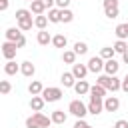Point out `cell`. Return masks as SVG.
<instances>
[{
	"mask_svg": "<svg viewBox=\"0 0 128 128\" xmlns=\"http://www.w3.org/2000/svg\"><path fill=\"white\" fill-rule=\"evenodd\" d=\"M74 52H76L78 56H84V54H88V44H86V42H80V40H78V42L74 44Z\"/></svg>",
	"mask_w": 128,
	"mask_h": 128,
	"instance_id": "obj_30",
	"label": "cell"
},
{
	"mask_svg": "<svg viewBox=\"0 0 128 128\" xmlns=\"http://www.w3.org/2000/svg\"><path fill=\"white\" fill-rule=\"evenodd\" d=\"M46 10H48V8H46V4H44L42 0H34V2H30V12H32L34 16H42Z\"/></svg>",
	"mask_w": 128,
	"mask_h": 128,
	"instance_id": "obj_15",
	"label": "cell"
},
{
	"mask_svg": "<svg viewBox=\"0 0 128 128\" xmlns=\"http://www.w3.org/2000/svg\"><path fill=\"white\" fill-rule=\"evenodd\" d=\"M50 118H52V122H54V124H58V126H62V124L66 122V118H68V114H66L64 110H54Z\"/></svg>",
	"mask_w": 128,
	"mask_h": 128,
	"instance_id": "obj_23",
	"label": "cell"
},
{
	"mask_svg": "<svg viewBox=\"0 0 128 128\" xmlns=\"http://www.w3.org/2000/svg\"><path fill=\"white\" fill-rule=\"evenodd\" d=\"M122 62H124V64H128V52H126V54H122Z\"/></svg>",
	"mask_w": 128,
	"mask_h": 128,
	"instance_id": "obj_41",
	"label": "cell"
},
{
	"mask_svg": "<svg viewBox=\"0 0 128 128\" xmlns=\"http://www.w3.org/2000/svg\"><path fill=\"white\" fill-rule=\"evenodd\" d=\"M74 128H92L86 120H76V124H74Z\"/></svg>",
	"mask_w": 128,
	"mask_h": 128,
	"instance_id": "obj_35",
	"label": "cell"
},
{
	"mask_svg": "<svg viewBox=\"0 0 128 128\" xmlns=\"http://www.w3.org/2000/svg\"><path fill=\"white\" fill-rule=\"evenodd\" d=\"M68 112L72 116H76L78 120H84V116L88 114V104H84L82 100H72L68 104Z\"/></svg>",
	"mask_w": 128,
	"mask_h": 128,
	"instance_id": "obj_4",
	"label": "cell"
},
{
	"mask_svg": "<svg viewBox=\"0 0 128 128\" xmlns=\"http://www.w3.org/2000/svg\"><path fill=\"white\" fill-rule=\"evenodd\" d=\"M60 14H62L60 8H52V10H48V20H50V24H60V22H62Z\"/></svg>",
	"mask_w": 128,
	"mask_h": 128,
	"instance_id": "obj_24",
	"label": "cell"
},
{
	"mask_svg": "<svg viewBox=\"0 0 128 128\" xmlns=\"http://www.w3.org/2000/svg\"><path fill=\"white\" fill-rule=\"evenodd\" d=\"M10 90H12V84H10L8 80H2V82H0V92L6 96V94H10Z\"/></svg>",
	"mask_w": 128,
	"mask_h": 128,
	"instance_id": "obj_33",
	"label": "cell"
},
{
	"mask_svg": "<svg viewBox=\"0 0 128 128\" xmlns=\"http://www.w3.org/2000/svg\"><path fill=\"white\" fill-rule=\"evenodd\" d=\"M102 112H104V100L102 98H90V102H88V114L98 116Z\"/></svg>",
	"mask_w": 128,
	"mask_h": 128,
	"instance_id": "obj_9",
	"label": "cell"
},
{
	"mask_svg": "<svg viewBox=\"0 0 128 128\" xmlns=\"http://www.w3.org/2000/svg\"><path fill=\"white\" fill-rule=\"evenodd\" d=\"M114 128H128V120H116Z\"/></svg>",
	"mask_w": 128,
	"mask_h": 128,
	"instance_id": "obj_36",
	"label": "cell"
},
{
	"mask_svg": "<svg viewBox=\"0 0 128 128\" xmlns=\"http://www.w3.org/2000/svg\"><path fill=\"white\" fill-rule=\"evenodd\" d=\"M76 56H78V54H76L74 50H64V54H62V62L74 66V64H76Z\"/></svg>",
	"mask_w": 128,
	"mask_h": 128,
	"instance_id": "obj_26",
	"label": "cell"
},
{
	"mask_svg": "<svg viewBox=\"0 0 128 128\" xmlns=\"http://www.w3.org/2000/svg\"><path fill=\"white\" fill-rule=\"evenodd\" d=\"M48 22H50V20H48V16H44V14H42V16H36V18H34V26H36L38 30H46Z\"/></svg>",
	"mask_w": 128,
	"mask_h": 128,
	"instance_id": "obj_28",
	"label": "cell"
},
{
	"mask_svg": "<svg viewBox=\"0 0 128 128\" xmlns=\"http://www.w3.org/2000/svg\"><path fill=\"white\" fill-rule=\"evenodd\" d=\"M44 104H46V100H44L42 96H32V98H30V108H32L34 112H42Z\"/></svg>",
	"mask_w": 128,
	"mask_h": 128,
	"instance_id": "obj_22",
	"label": "cell"
},
{
	"mask_svg": "<svg viewBox=\"0 0 128 128\" xmlns=\"http://www.w3.org/2000/svg\"><path fill=\"white\" fill-rule=\"evenodd\" d=\"M52 124V118L44 116L42 112H34L30 118H26V128H50Z\"/></svg>",
	"mask_w": 128,
	"mask_h": 128,
	"instance_id": "obj_3",
	"label": "cell"
},
{
	"mask_svg": "<svg viewBox=\"0 0 128 128\" xmlns=\"http://www.w3.org/2000/svg\"><path fill=\"white\" fill-rule=\"evenodd\" d=\"M8 6H10V2H8V0H2V2H0V10H2V12H6V10H8Z\"/></svg>",
	"mask_w": 128,
	"mask_h": 128,
	"instance_id": "obj_39",
	"label": "cell"
},
{
	"mask_svg": "<svg viewBox=\"0 0 128 128\" xmlns=\"http://www.w3.org/2000/svg\"><path fill=\"white\" fill-rule=\"evenodd\" d=\"M52 38H54V36H50V32L40 30V32H38V36H36V42H38L40 46H48V44H52Z\"/></svg>",
	"mask_w": 128,
	"mask_h": 128,
	"instance_id": "obj_20",
	"label": "cell"
},
{
	"mask_svg": "<svg viewBox=\"0 0 128 128\" xmlns=\"http://www.w3.org/2000/svg\"><path fill=\"white\" fill-rule=\"evenodd\" d=\"M88 72H90V70H88V64H78V62H76V64L72 66V74H74L76 80H84V78L88 76Z\"/></svg>",
	"mask_w": 128,
	"mask_h": 128,
	"instance_id": "obj_10",
	"label": "cell"
},
{
	"mask_svg": "<svg viewBox=\"0 0 128 128\" xmlns=\"http://www.w3.org/2000/svg\"><path fill=\"white\" fill-rule=\"evenodd\" d=\"M20 72H22L26 78H32V76L36 74V66H34L30 60H24V62L20 64Z\"/></svg>",
	"mask_w": 128,
	"mask_h": 128,
	"instance_id": "obj_14",
	"label": "cell"
},
{
	"mask_svg": "<svg viewBox=\"0 0 128 128\" xmlns=\"http://www.w3.org/2000/svg\"><path fill=\"white\" fill-rule=\"evenodd\" d=\"M62 96H64V92H62V88H58V86H48V88H44V92H42V98H44L46 102H58Z\"/></svg>",
	"mask_w": 128,
	"mask_h": 128,
	"instance_id": "obj_6",
	"label": "cell"
},
{
	"mask_svg": "<svg viewBox=\"0 0 128 128\" xmlns=\"http://www.w3.org/2000/svg\"><path fill=\"white\" fill-rule=\"evenodd\" d=\"M60 82L64 84V88H74L78 80L74 78V74H72V72H64V74L60 76Z\"/></svg>",
	"mask_w": 128,
	"mask_h": 128,
	"instance_id": "obj_18",
	"label": "cell"
},
{
	"mask_svg": "<svg viewBox=\"0 0 128 128\" xmlns=\"http://www.w3.org/2000/svg\"><path fill=\"white\" fill-rule=\"evenodd\" d=\"M4 72H6V76H16L20 72V64H16L14 60H8L4 64Z\"/></svg>",
	"mask_w": 128,
	"mask_h": 128,
	"instance_id": "obj_21",
	"label": "cell"
},
{
	"mask_svg": "<svg viewBox=\"0 0 128 128\" xmlns=\"http://www.w3.org/2000/svg\"><path fill=\"white\" fill-rule=\"evenodd\" d=\"M96 84H100V86H104L108 92H118V90H122V80L118 78V76H108V74H100L98 78H96Z\"/></svg>",
	"mask_w": 128,
	"mask_h": 128,
	"instance_id": "obj_1",
	"label": "cell"
},
{
	"mask_svg": "<svg viewBox=\"0 0 128 128\" xmlns=\"http://www.w3.org/2000/svg\"><path fill=\"white\" fill-rule=\"evenodd\" d=\"M16 22H18V28H20L22 32L32 30V26H34L32 12H30V10H26V8H18V10H16Z\"/></svg>",
	"mask_w": 128,
	"mask_h": 128,
	"instance_id": "obj_2",
	"label": "cell"
},
{
	"mask_svg": "<svg viewBox=\"0 0 128 128\" xmlns=\"http://www.w3.org/2000/svg\"><path fill=\"white\" fill-rule=\"evenodd\" d=\"M70 2H72V0H56V8H60V10H66V8L70 6Z\"/></svg>",
	"mask_w": 128,
	"mask_h": 128,
	"instance_id": "obj_34",
	"label": "cell"
},
{
	"mask_svg": "<svg viewBox=\"0 0 128 128\" xmlns=\"http://www.w3.org/2000/svg\"><path fill=\"white\" fill-rule=\"evenodd\" d=\"M16 46H18V48H24V46H26V38L22 36V38L18 40V44H16Z\"/></svg>",
	"mask_w": 128,
	"mask_h": 128,
	"instance_id": "obj_40",
	"label": "cell"
},
{
	"mask_svg": "<svg viewBox=\"0 0 128 128\" xmlns=\"http://www.w3.org/2000/svg\"><path fill=\"white\" fill-rule=\"evenodd\" d=\"M90 84L86 82V80H78L76 82V86H74V92L78 94V96H86V94H90Z\"/></svg>",
	"mask_w": 128,
	"mask_h": 128,
	"instance_id": "obj_16",
	"label": "cell"
},
{
	"mask_svg": "<svg viewBox=\"0 0 128 128\" xmlns=\"http://www.w3.org/2000/svg\"><path fill=\"white\" fill-rule=\"evenodd\" d=\"M114 32H116L118 40H126V38H128V22H124V24H118Z\"/></svg>",
	"mask_w": 128,
	"mask_h": 128,
	"instance_id": "obj_27",
	"label": "cell"
},
{
	"mask_svg": "<svg viewBox=\"0 0 128 128\" xmlns=\"http://www.w3.org/2000/svg\"><path fill=\"white\" fill-rule=\"evenodd\" d=\"M122 90H124V92L128 94V74H126V76L122 78Z\"/></svg>",
	"mask_w": 128,
	"mask_h": 128,
	"instance_id": "obj_38",
	"label": "cell"
},
{
	"mask_svg": "<svg viewBox=\"0 0 128 128\" xmlns=\"http://www.w3.org/2000/svg\"><path fill=\"white\" fill-rule=\"evenodd\" d=\"M114 54H116L114 46H104V48L100 50V56H102L104 60H112V58H114Z\"/></svg>",
	"mask_w": 128,
	"mask_h": 128,
	"instance_id": "obj_29",
	"label": "cell"
},
{
	"mask_svg": "<svg viewBox=\"0 0 128 128\" xmlns=\"http://www.w3.org/2000/svg\"><path fill=\"white\" fill-rule=\"evenodd\" d=\"M60 18H62V22H64V24H70V22L74 20V12H72L70 8H66V10H62Z\"/></svg>",
	"mask_w": 128,
	"mask_h": 128,
	"instance_id": "obj_32",
	"label": "cell"
},
{
	"mask_svg": "<svg viewBox=\"0 0 128 128\" xmlns=\"http://www.w3.org/2000/svg\"><path fill=\"white\" fill-rule=\"evenodd\" d=\"M28 92H30L32 96H42V92H44L42 82H40V80H32V82L28 84Z\"/></svg>",
	"mask_w": 128,
	"mask_h": 128,
	"instance_id": "obj_19",
	"label": "cell"
},
{
	"mask_svg": "<svg viewBox=\"0 0 128 128\" xmlns=\"http://www.w3.org/2000/svg\"><path fill=\"white\" fill-rule=\"evenodd\" d=\"M86 64H88V70H90V72H94V74H100V72L104 70V64H106V60H104L102 56H92V58H90Z\"/></svg>",
	"mask_w": 128,
	"mask_h": 128,
	"instance_id": "obj_8",
	"label": "cell"
},
{
	"mask_svg": "<svg viewBox=\"0 0 128 128\" xmlns=\"http://www.w3.org/2000/svg\"><path fill=\"white\" fill-rule=\"evenodd\" d=\"M52 46H54V48H66V46H68V38H66L64 34H56V36L52 38Z\"/></svg>",
	"mask_w": 128,
	"mask_h": 128,
	"instance_id": "obj_25",
	"label": "cell"
},
{
	"mask_svg": "<svg viewBox=\"0 0 128 128\" xmlns=\"http://www.w3.org/2000/svg\"><path fill=\"white\" fill-rule=\"evenodd\" d=\"M4 36H6V40H8V42H16V44H18V40H20L24 34H22V30H20L18 26H16V28L12 26V28H8V30L4 32Z\"/></svg>",
	"mask_w": 128,
	"mask_h": 128,
	"instance_id": "obj_12",
	"label": "cell"
},
{
	"mask_svg": "<svg viewBox=\"0 0 128 128\" xmlns=\"http://www.w3.org/2000/svg\"><path fill=\"white\" fill-rule=\"evenodd\" d=\"M104 14L110 20L118 18L120 16V0H104Z\"/></svg>",
	"mask_w": 128,
	"mask_h": 128,
	"instance_id": "obj_5",
	"label": "cell"
},
{
	"mask_svg": "<svg viewBox=\"0 0 128 128\" xmlns=\"http://www.w3.org/2000/svg\"><path fill=\"white\" fill-rule=\"evenodd\" d=\"M120 108V100L116 96H106L104 98V112H118Z\"/></svg>",
	"mask_w": 128,
	"mask_h": 128,
	"instance_id": "obj_11",
	"label": "cell"
},
{
	"mask_svg": "<svg viewBox=\"0 0 128 128\" xmlns=\"http://www.w3.org/2000/svg\"><path fill=\"white\" fill-rule=\"evenodd\" d=\"M118 70H120V62H118L116 58L106 60V64H104V72H106L108 76H116V74H118Z\"/></svg>",
	"mask_w": 128,
	"mask_h": 128,
	"instance_id": "obj_13",
	"label": "cell"
},
{
	"mask_svg": "<svg viewBox=\"0 0 128 128\" xmlns=\"http://www.w3.org/2000/svg\"><path fill=\"white\" fill-rule=\"evenodd\" d=\"M108 96V90L104 88V86H100V84H94L92 88H90V98H106Z\"/></svg>",
	"mask_w": 128,
	"mask_h": 128,
	"instance_id": "obj_17",
	"label": "cell"
},
{
	"mask_svg": "<svg viewBox=\"0 0 128 128\" xmlns=\"http://www.w3.org/2000/svg\"><path fill=\"white\" fill-rule=\"evenodd\" d=\"M26 2H34V0H26Z\"/></svg>",
	"mask_w": 128,
	"mask_h": 128,
	"instance_id": "obj_42",
	"label": "cell"
},
{
	"mask_svg": "<svg viewBox=\"0 0 128 128\" xmlns=\"http://www.w3.org/2000/svg\"><path fill=\"white\" fill-rule=\"evenodd\" d=\"M44 4H46V8L48 10H52V8H56V0H42Z\"/></svg>",
	"mask_w": 128,
	"mask_h": 128,
	"instance_id": "obj_37",
	"label": "cell"
},
{
	"mask_svg": "<svg viewBox=\"0 0 128 128\" xmlns=\"http://www.w3.org/2000/svg\"><path fill=\"white\" fill-rule=\"evenodd\" d=\"M0 48H2V56L6 58V62L16 58V52H18V46H16V42H8V40H4Z\"/></svg>",
	"mask_w": 128,
	"mask_h": 128,
	"instance_id": "obj_7",
	"label": "cell"
},
{
	"mask_svg": "<svg viewBox=\"0 0 128 128\" xmlns=\"http://www.w3.org/2000/svg\"><path fill=\"white\" fill-rule=\"evenodd\" d=\"M114 50H116V54H126V52H128V44H126V40H116Z\"/></svg>",
	"mask_w": 128,
	"mask_h": 128,
	"instance_id": "obj_31",
	"label": "cell"
}]
</instances>
